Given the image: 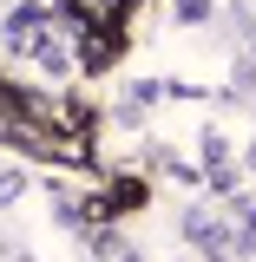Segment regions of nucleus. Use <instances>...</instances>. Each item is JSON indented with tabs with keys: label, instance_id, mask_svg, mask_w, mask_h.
<instances>
[{
	"label": "nucleus",
	"instance_id": "f257e3e1",
	"mask_svg": "<svg viewBox=\"0 0 256 262\" xmlns=\"http://www.w3.org/2000/svg\"><path fill=\"white\" fill-rule=\"evenodd\" d=\"M131 262H138V256H131Z\"/></svg>",
	"mask_w": 256,
	"mask_h": 262
}]
</instances>
